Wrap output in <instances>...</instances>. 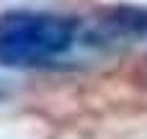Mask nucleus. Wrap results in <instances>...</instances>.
<instances>
[{
	"label": "nucleus",
	"mask_w": 147,
	"mask_h": 139,
	"mask_svg": "<svg viewBox=\"0 0 147 139\" xmlns=\"http://www.w3.org/2000/svg\"><path fill=\"white\" fill-rule=\"evenodd\" d=\"M90 41H142L147 39V8L145 5H106L98 8L90 28Z\"/></svg>",
	"instance_id": "f03ea898"
},
{
	"label": "nucleus",
	"mask_w": 147,
	"mask_h": 139,
	"mask_svg": "<svg viewBox=\"0 0 147 139\" xmlns=\"http://www.w3.org/2000/svg\"><path fill=\"white\" fill-rule=\"evenodd\" d=\"M80 23L49 10L13 8L0 13V67H44L78 44Z\"/></svg>",
	"instance_id": "f257e3e1"
},
{
	"label": "nucleus",
	"mask_w": 147,
	"mask_h": 139,
	"mask_svg": "<svg viewBox=\"0 0 147 139\" xmlns=\"http://www.w3.org/2000/svg\"><path fill=\"white\" fill-rule=\"evenodd\" d=\"M121 77H124V83H129V85H134L140 90H147V54L140 57V59H134L121 72Z\"/></svg>",
	"instance_id": "7ed1b4c3"
}]
</instances>
